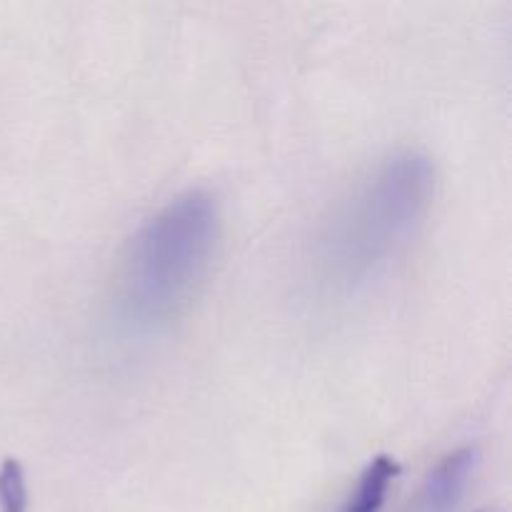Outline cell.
<instances>
[{
    "instance_id": "cell-1",
    "label": "cell",
    "mask_w": 512,
    "mask_h": 512,
    "mask_svg": "<svg viewBox=\"0 0 512 512\" xmlns=\"http://www.w3.org/2000/svg\"><path fill=\"white\" fill-rule=\"evenodd\" d=\"M435 168L420 150H395L370 165L328 210L313 238V275L328 293L373 280L428 215Z\"/></svg>"
},
{
    "instance_id": "cell-2",
    "label": "cell",
    "mask_w": 512,
    "mask_h": 512,
    "mask_svg": "<svg viewBox=\"0 0 512 512\" xmlns=\"http://www.w3.org/2000/svg\"><path fill=\"white\" fill-rule=\"evenodd\" d=\"M220 210L208 190H188L133 233L115 273V310L135 330H160L198 298L213 268Z\"/></svg>"
},
{
    "instance_id": "cell-3",
    "label": "cell",
    "mask_w": 512,
    "mask_h": 512,
    "mask_svg": "<svg viewBox=\"0 0 512 512\" xmlns=\"http://www.w3.org/2000/svg\"><path fill=\"white\" fill-rule=\"evenodd\" d=\"M473 468L475 453L470 448H460L445 455L425 478L415 512H453L468 488Z\"/></svg>"
},
{
    "instance_id": "cell-4",
    "label": "cell",
    "mask_w": 512,
    "mask_h": 512,
    "mask_svg": "<svg viewBox=\"0 0 512 512\" xmlns=\"http://www.w3.org/2000/svg\"><path fill=\"white\" fill-rule=\"evenodd\" d=\"M400 465L390 455H378L360 473L358 483L350 490L338 512H380L388 500L390 488L398 480Z\"/></svg>"
},
{
    "instance_id": "cell-5",
    "label": "cell",
    "mask_w": 512,
    "mask_h": 512,
    "mask_svg": "<svg viewBox=\"0 0 512 512\" xmlns=\"http://www.w3.org/2000/svg\"><path fill=\"white\" fill-rule=\"evenodd\" d=\"M0 512H28V485L23 465L5 458L0 465Z\"/></svg>"
},
{
    "instance_id": "cell-6",
    "label": "cell",
    "mask_w": 512,
    "mask_h": 512,
    "mask_svg": "<svg viewBox=\"0 0 512 512\" xmlns=\"http://www.w3.org/2000/svg\"><path fill=\"white\" fill-rule=\"evenodd\" d=\"M478 512H503V510H498V508H483V510H478Z\"/></svg>"
}]
</instances>
